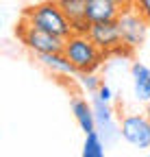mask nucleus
<instances>
[{
    "label": "nucleus",
    "mask_w": 150,
    "mask_h": 157,
    "mask_svg": "<svg viewBox=\"0 0 150 157\" xmlns=\"http://www.w3.org/2000/svg\"><path fill=\"white\" fill-rule=\"evenodd\" d=\"M72 113H74L79 127H81L85 133L96 131V116H93L91 103L83 101V98H74V101H72Z\"/></svg>",
    "instance_id": "obj_11"
},
{
    "label": "nucleus",
    "mask_w": 150,
    "mask_h": 157,
    "mask_svg": "<svg viewBox=\"0 0 150 157\" xmlns=\"http://www.w3.org/2000/svg\"><path fill=\"white\" fill-rule=\"evenodd\" d=\"M122 140L135 148H150V118L146 116H124L120 120Z\"/></svg>",
    "instance_id": "obj_5"
},
{
    "label": "nucleus",
    "mask_w": 150,
    "mask_h": 157,
    "mask_svg": "<svg viewBox=\"0 0 150 157\" xmlns=\"http://www.w3.org/2000/svg\"><path fill=\"white\" fill-rule=\"evenodd\" d=\"M130 5L133 0H87V20L91 24L118 20L120 13Z\"/></svg>",
    "instance_id": "obj_7"
},
{
    "label": "nucleus",
    "mask_w": 150,
    "mask_h": 157,
    "mask_svg": "<svg viewBox=\"0 0 150 157\" xmlns=\"http://www.w3.org/2000/svg\"><path fill=\"white\" fill-rule=\"evenodd\" d=\"M63 13L70 17L74 33H87L91 22L87 20V0H57Z\"/></svg>",
    "instance_id": "obj_8"
},
{
    "label": "nucleus",
    "mask_w": 150,
    "mask_h": 157,
    "mask_svg": "<svg viewBox=\"0 0 150 157\" xmlns=\"http://www.w3.org/2000/svg\"><path fill=\"white\" fill-rule=\"evenodd\" d=\"M96 96H98V98H102V101H107V103H111V101H113V92H111V87H109L107 83H102V85L98 87Z\"/></svg>",
    "instance_id": "obj_15"
},
{
    "label": "nucleus",
    "mask_w": 150,
    "mask_h": 157,
    "mask_svg": "<svg viewBox=\"0 0 150 157\" xmlns=\"http://www.w3.org/2000/svg\"><path fill=\"white\" fill-rule=\"evenodd\" d=\"M22 17L26 22H31L33 26L44 29V31H48L52 35H59L63 39H68L74 33V26L70 22V17L63 13V9L59 7L57 0H46V2L33 5L22 13Z\"/></svg>",
    "instance_id": "obj_1"
},
{
    "label": "nucleus",
    "mask_w": 150,
    "mask_h": 157,
    "mask_svg": "<svg viewBox=\"0 0 150 157\" xmlns=\"http://www.w3.org/2000/svg\"><path fill=\"white\" fill-rule=\"evenodd\" d=\"M130 76H133V90H135V98L141 103L150 101V68L135 61L130 66Z\"/></svg>",
    "instance_id": "obj_10"
},
{
    "label": "nucleus",
    "mask_w": 150,
    "mask_h": 157,
    "mask_svg": "<svg viewBox=\"0 0 150 157\" xmlns=\"http://www.w3.org/2000/svg\"><path fill=\"white\" fill-rule=\"evenodd\" d=\"M87 35L93 39V44L102 48L107 55L118 50L122 46V33L118 26V20H109V22H93L87 31Z\"/></svg>",
    "instance_id": "obj_6"
},
{
    "label": "nucleus",
    "mask_w": 150,
    "mask_h": 157,
    "mask_svg": "<svg viewBox=\"0 0 150 157\" xmlns=\"http://www.w3.org/2000/svg\"><path fill=\"white\" fill-rule=\"evenodd\" d=\"M146 113H148V118H150V101H148V111H146Z\"/></svg>",
    "instance_id": "obj_16"
},
{
    "label": "nucleus",
    "mask_w": 150,
    "mask_h": 157,
    "mask_svg": "<svg viewBox=\"0 0 150 157\" xmlns=\"http://www.w3.org/2000/svg\"><path fill=\"white\" fill-rule=\"evenodd\" d=\"M79 81L83 85V90L91 92V94H96L98 87L102 85V78L96 74V72H79Z\"/></svg>",
    "instance_id": "obj_13"
},
{
    "label": "nucleus",
    "mask_w": 150,
    "mask_h": 157,
    "mask_svg": "<svg viewBox=\"0 0 150 157\" xmlns=\"http://www.w3.org/2000/svg\"><path fill=\"white\" fill-rule=\"evenodd\" d=\"M63 52L79 72H96L107 59V52L93 44V39L87 33H72L65 39Z\"/></svg>",
    "instance_id": "obj_2"
},
{
    "label": "nucleus",
    "mask_w": 150,
    "mask_h": 157,
    "mask_svg": "<svg viewBox=\"0 0 150 157\" xmlns=\"http://www.w3.org/2000/svg\"><path fill=\"white\" fill-rule=\"evenodd\" d=\"M148 153H150V151H148Z\"/></svg>",
    "instance_id": "obj_17"
},
{
    "label": "nucleus",
    "mask_w": 150,
    "mask_h": 157,
    "mask_svg": "<svg viewBox=\"0 0 150 157\" xmlns=\"http://www.w3.org/2000/svg\"><path fill=\"white\" fill-rule=\"evenodd\" d=\"M15 35L17 39L35 55H48V52H63V46H65V39L59 37V35H52L44 29H37L33 26L31 22L22 17L20 24L15 29Z\"/></svg>",
    "instance_id": "obj_3"
},
{
    "label": "nucleus",
    "mask_w": 150,
    "mask_h": 157,
    "mask_svg": "<svg viewBox=\"0 0 150 157\" xmlns=\"http://www.w3.org/2000/svg\"><path fill=\"white\" fill-rule=\"evenodd\" d=\"M39 63L44 68H48L50 72L59 74V76H76L79 70L70 59L65 57V52H48V55H37Z\"/></svg>",
    "instance_id": "obj_9"
},
{
    "label": "nucleus",
    "mask_w": 150,
    "mask_h": 157,
    "mask_svg": "<svg viewBox=\"0 0 150 157\" xmlns=\"http://www.w3.org/2000/svg\"><path fill=\"white\" fill-rule=\"evenodd\" d=\"M133 7L150 22V0H133Z\"/></svg>",
    "instance_id": "obj_14"
},
{
    "label": "nucleus",
    "mask_w": 150,
    "mask_h": 157,
    "mask_svg": "<svg viewBox=\"0 0 150 157\" xmlns=\"http://www.w3.org/2000/svg\"><path fill=\"white\" fill-rule=\"evenodd\" d=\"M118 26H120V33H122V44L130 50H135L146 42V33H148L150 22L130 5L120 13Z\"/></svg>",
    "instance_id": "obj_4"
},
{
    "label": "nucleus",
    "mask_w": 150,
    "mask_h": 157,
    "mask_svg": "<svg viewBox=\"0 0 150 157\" xmlns=\"http://www.w3.org/2000/svg\"><path fill=\"white\" fill-rule=\"evenodd\" d=\"M104 146H107V142L102 140V135L96 129L91 133H85V144H83L81 155L83 157H104Z\"/></svg>",
    "instance_id": "obj_12"
}]
</instances>
